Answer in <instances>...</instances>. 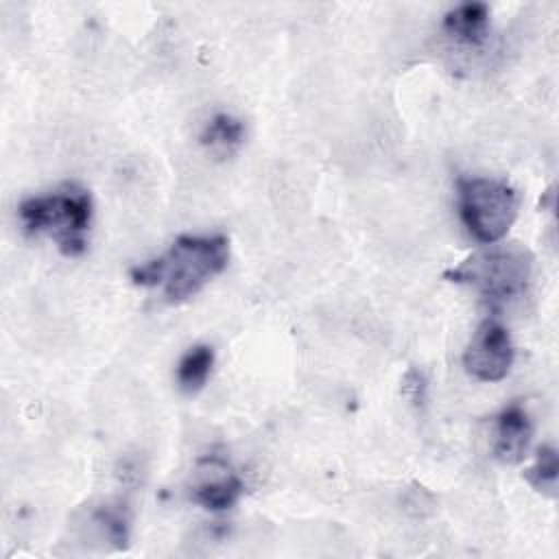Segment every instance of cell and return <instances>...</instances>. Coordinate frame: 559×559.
Returning a JSON list of instances; mask_svg holds the SVG:
<instances>
[{
	"label": "cell",
	"instance_id": "cell-4",
	"mask_svg": "<svg viewBox=\"0 0 559 559\" xmlns=\"http://www.w3.org/2000/svg\"><path fill=\"white\" fill-rule=\"evenodd\" d=\"M456 207L469 236L483 245L500 242L518 218L515 188L493 177H459Z\"/></svg>",
	"mask_w": 559,
	"mask_h": 559
},
{
	"label": "cell",
	"instance_id": "cell-10",
	"mask_svg": "<svg viewBox=\"0 0 559 559\" xmlns=\"http://www.w3.org/2000/svg\"><path fill=\"white\" fill-rule=\"evenodd\" d=\"M199 142L218 155H229L245 142V124L240 118L218 111L201 129Z\"/></svg>",
	"mask_w": 559,
	"mask_h": 559
},
{
	"label": "cell",
	"instance_id": "cell-3",
	"mask_svg": "<svg viewBox=\"0 0 559 559\" xmlns=\"http://www.w3.org/2000/svg\"><path fill=\"white\" fill-rule=\"evenodd\" d=\"M531 275L533 253L520 242L487 245V249L443 271L448 282L472 286L489 301H507L522 295L531 284Z\"/></svg>",
	"mask_w": 559,
	"mask_h": 559
},
{
	"label": "cell",
	"instance_id": "cell-5",
	"mask_svg": "<svg viewBox=\"0 0 559 559\" xmlns=\"http://www.w3.org/2000/svg\"><path fill=\"white\" fill-rule=\"evenodd\" d=\"M513 358L515 347L509 330L502 323L487 319L476 328L467 343L463 352V367L478 382H500L509 376Z\"/></svg>",
	"mask_w": 559,
	"mask_h": 559
},
{
	"label": "cell",
	"instance_id": "cell-6",
	"mask_svg": "<svg viewBox=\"0 0 559 559\" xmlns=\"http://www.w3.org/2000/svg\"><path fill=\"white\" fill-rule=\"evenodd\" d=\"M245 491V483L238 472L216 454L201 456L194 463L190 478V498L207 511H227L231 509Z\"/></svg>",
	"mask_w": 559,
	"mask_h": 559
},
{
	"label": "cell",
	"instance_id": "cell-1",
	"mask_svg": "<svg viewBox=\"0 0 559 559\" xmlns=\"http://www.w3.org/2000/svg\"><path fill=\"white\" fill-rule=\"evenodd\" d=\"M227 260V236L186 234L179 236L164 255L131 266L129 277L138 286L162 288L166 301L181 304L194 297L218 273H223Z\"/></svg>",
	"mask_w": 559,
	"mask_h": 559
},
{
	"label": "cell",
	"instance_id": "cell-13",
	"mask_svg": "<svg viewBox=\"0 0 559 559\" xmlns=\"http://www.w3.org/2000/svg\"><path fill=\"white\" fill-rule=\"evenodd\" d=\"M402 397L413 406V408H424L428 400V378L421 369L408 367L406 373L402 376Z\"/></svg>",
	"mask_w": 559,
	"mask_h": 559
},
{
	"label": "cell",
	"instance_id": "cell-7",
	"mask_svg": "<svg viewBox=\"0 0 559 559\" xmlns=\"http://www.w3.org/2000/svg\"><path fill=\"white\" fill-rule=\"evenodd\" d=\"M533 437V424L526 408L520 402H511L496 415L493 456L500 463L515 465L526 456Z\"/></svg>",
	"mask_w": 559,
	"mask_h": 559
},
{
	"label": "cell",
	"instance_id": "cell-12",
	"mask_svg": "<svg viewBox=\"0 0 559 559\" xmlns=\"http://www.w3.org/2000/svg\"><path fill=\"white\" fill-rule=\"evenodd\" d=\"M94 520L96 524L103 528L105 537L118 546V548H124L127 542H129V520L124 515L122 509L118 507H100L96 513H94Z\"/></svg>",
	"mask_w": 559,
	"mask_h": 559
},
{
	"label": "cell",
	"instance_id": "cell-8",
	"mask_svg": "<svg viewBox=\"0 0 559 559\" xmlns=\"http://www.w3.org/2000/svg\"><path fill=\"white\" fill-rule=\"evenodd\" d=\"M443 31L461 44L480 46L489 33V7L485 2H463L443 15Z\"/></svg>",
	"mask_w": 559,
	"mask_h": 559
},
{
	"label": "cell",
	"instance_id": "cell-2",
	"mask_svg": "<svg viewBox=\"0 0 559 559\" xmlns=\"http://www.w3.org/2000/svg\"><path fill=\"white\" fill-rule=\"evenodd\" d=\"M17 216L28 236H48L66 258H79L87 249L94 203L83 186L66 183L55 192L26 197Z\"/></svg>",
	"mask_w": 559,
	"mask_h": 559
},
{
	"label": "cell",
	"instance_id": "cell-9",
	"mask_svg": "<svg viewBox=\"0 0 559 559\" xmlns=\"http://www.w3.org/2000/svg\"><path fill=\"white\" fill-rule=\"evenodd\" d=\"M214 347L212 345H205V343H199V345H192L177 362V369H175V380H177V386L186 393V395H194L199 393L210 373H212V367H214Z\"/></svg>",
	"mask_w": 559,
	"mask_h": 559
},
{
	"label": "cell",
	"instance_id": "cell-11",
	"mask_svg": "<svg viewBox=\"0 0 559 559\" xmlns=\"http://www.w3.org/2000/svg\"><path fill=\"white\" fill-rule=\"evenodd\" d=\"M524 478H526V483H528L535 491H539V493H544V496H550V498L557 496L559 454H557L555 445L546 443V445L537 448L533 465H528V467L524 469Z\"/></svg>",
	"mask_w": 559,
	"mask_h": 559
}]
</instances>
